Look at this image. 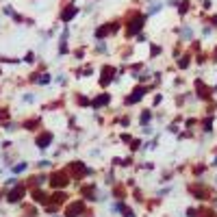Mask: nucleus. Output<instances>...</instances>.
<instances>
[{"instance_id": "6e6552de", "label": "nucleus", "mask_w": 217, "mask_h": 217, "mask_svg": "<svg viewBox=\"0 0 217 217\" xmlns=\"http://www.w3.org/2000/svg\"><path fill=\"white\" fill-rule=\"evenodd\" d=\"M91 104H94V106H98V108H100V106H106V104H108V96H98Z\"/></svg>"}, {"instance_id": "423d86ee", "label": "nucleus", "mask_w": 217, "mask_h": 217, "mask_svg": "<svg viewBox=\"0 0 217 217\" xmlns=\"http://www.w3.org/2000/svg\"><path fill=\"white\" fill-rule=\"evenodd\" d=\"M143 91H146V89H135V94L128 98V100H126V104H135L137 100H141V96H143Z\"/></svg>"}, {"instance_id": "0eeeda50", "label": "nucleus", "mask_w": 217, "mask_h": 217, "mask_svg": "<svg viewBox=\"0 0 217 217\" xmlns=\"http://www.w3.org/2000/svg\"><path fill=\"white\" fill-rule=\"evenodd\" d=\"M33 200H37V202H48V195L41 191V189H35L33 191Z\"/></svg>"}, {"instance_id": "f03ea898", "label": "nucleus", "mask_w": 217, "mask_h": 217, "mask_svg": "<svg viewBox=\"0 0 217 217\" xmlns=\"http://www.w3.org/2000/svg\"><path fill=\"white\" fill-rule=\"evenodd\" d=\"M67 171H70L74 178H83L85 174H89L87 165H85V163H80V161H72L70 165H67Z\"/></svg>"}, {"instance_id": "20e7f679", "label": "nucleus", "mask_w": 217, "mask_h": 217, "mask_svg": "<svg viewBox=\"0 0 217 217\" xmlns=\"http://www.w3.org/2000/svg\"><path fill=\"white\" fill-rule=\"evenodd\" d=\"M35 143H37L39 148H48L50 143H52V135H50V132H41L39 137H37V141H35Z\"/></svg>"}, {"instance_id": "9d476101", "label": "nucleus", "mask_w": 217, "mask_h": 217, "mask_svg": "<svg viewBox=\"0 0 217 217\" xmlns=\"http://www.w3.org/2000/svg\"><path fill=\"white\" fill-rule=\"evenodd\" d=\"M24 169H26V163H20V165H15V167H13L15 174H17V171H24Z\"/></svg>"}, {"instance_id": "1a4fd4ad", "label": "nucleus", "mask_w": 217, "mask_h": 217, "mask_svg": "<svg viewBox=\"0 0 217 217\" xmlns=\"http://www.w3.org/2000/svg\"><path fill=\"white\" fill-rule=\"evenodd\" d=\"M111 78H113V67H104V72H102V83H108Z\"/></svg>"}, {"instance_id": "f257e3e1", "label": "nucleus", "mask_w": 217, "mask_h": 217, "mask_svg": "<svg viewBox=\"0 0 217 217\" xmlns=\"http://www.w3.org/2000/svg\"><path fill=\"white\" fill-rule=\"evenodd\" d=\"M67 183H70V174H65V171H54L50 176V187L54 189H63Z\"/></svg>"}, {"instance_id": "9b49d317", "label": "nucleus", "mask_w": 217, "mask_h": 217, "mask_svg": "<svg viewBox=\"0 0 217 217\" xmlns=\"http://www.w3.org/2000/svg\"><path fill=\"white\" fill-rule=\"evenodd\" d=\"M0 120H7V111H0Z\"/></svg>"}, {"instance_id": "7ed1b4c3", "label": "nucleus", "mask_w": 217, "mask_h": 217, "mask_svg": "<svg viewBox=\"0 0 217 217\" xmlns=\"http://www.w3.org/2000/svg\"><path fill=\"white\" fill-rule=\"evenodd\" d=\"M83 209H85L83 202H72L67 206V211H65V217H78L80 213H83Z\"/></svg>"}, {"instance_id": "39448f33", "label": "nucleus", "mask_w": 217, "mask_h": 217, "mask_svg": "<svg viewBox=\"0 0 217 217\" xmlns=\"http://www.w3.org/2000/svg\"><path fill=\"white\" fill-rule=\"evenodd\" d=\"M22 195H24V189H22V187H15L13 191L7 193V200H9V202H17V200H22Z\"/></svg>"}]
</instances>
